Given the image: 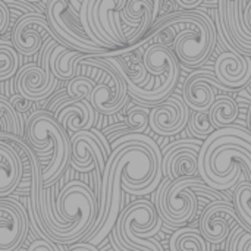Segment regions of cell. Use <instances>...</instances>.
Listing matches in <instances>:
<instances>
[{
    "label": "cell",
    "mask_w": 251,
    "mask_h": 251,
    "mask_svg": "<svg viewBox=\"0 0 251 251\" xmlns=\"http://www.w3.org/2000/svg\"><path fill=\"white\" fill-rule=\"evenodd\" d=\"M203 141L196 138L178 140L162 150V174L171 182L196 178L199 174V153Z\"/></svg>",
    "instance_id": "obj_8"
},
{
    "label": "cell",
    "mask_w": 251,
    "mask_h": 251,
    "mask_svg": "<svg viewBox=\"0 0 251 251\" xmlns=\"http://www.w3.org/2000/svg\"><path fill=\"white\" fill-rule=\"evenodd\" d=\"M171 251H207V243L197 229L181 228L174 232L169 241Z\"/></svg>",
    "instance_id": "obj_22"
},
{
    "label": "cell",
    "mask_w": 251,
    "mask_h": 251,
    "mask_svg": "<svg viewBox=\"0 0 251 251\" xmlns=\"http://www.w3.org/2000/svg\"><path fill=\"white\" fill-rule=\"evenodd\" d=\"M232 206L238 218L251 229V182L240 181L234 188Z\"/></svg>",
    "instance_id": "obj_23"
},
{
    "label": "cell",
    "mask_w": 251,
    "mask_h": 251,
    "mask_svg": "<svg viewBox=\"0 0 251 251\" xmlns=\"http://www.w3.org/2000/svg\"><path fill=\"white\" fill-rule=\"evenodd\" d=\"M216 90L229 91L210 71H194L184 82L182 101L193 112H209L216 100Z\"/></svg>",
    "instance_id": "obj_14"
},
{
    "label": "cell",
    "mask_w": 251,
    "mask_h": 251,
    "mask_svg": "<svg viewBox=\"0 0 251 251\" xmlns=\"http://www.w3.org/2000/svg\"><path fill=\"white\" fill-rule=\"evenodd\" d=\"M187 126L190 132L201 141H206L216 131L209 119V112H193V115H190Z\"/></svg>",
    "instance_id": "obj_26"
},
{
    "label": "cell",
    "mask_w": 251,
    "mask_h": 251,
    "mask_svg": "<svg viewBox=\"0 0 251 251\" xmlns=\"http://www.w3.org/2000/svg\"><path fill=\"white\" fill-rule=\"evenodd\" d=\"M84 56L59 44L50 56V71L59 81H71L76 76V65Z\"/></svg>",
    "instance_id": "obj_20"
},
{
    "label": "cell",
    "mask_w": 251,
    "mask_h": 251,
    "mask_svg": "<svg viewBox=\"0 0 251 251\" xmlns=\"http://www.w3.org/2000/svg\"><path fill=\"white\" fill-rule=\"evenodd\" d=\"M19 54L12 43L0 40V82L10 79L19 71Z\"/></svg>",
    "instance_id": "obj_24"
},
{
    "label": "cell",
    "mask_w": 251,
    "mask_h": 251,
    "mask_svg": "<svg viewBox=\"0 0 251 251\" xmlns=\"http://www.w3.org/2000/svg\"><path fill=\"white\" fill-rule=\"evenodd\" d=\"M176 4L184 7L185 10H194L203 6V0H176Z\"/></svg>",
    "instance_id": "obj_33"
},
{
    "label": "cell",
    "mask_w": 251,
    "mask_h": 251,
    "mask_svg": "<svg viewBox=\"0 0 251 251\" xmlns=\"http://www.w3.org/2000/svg\"><path fill=\"white\" fill-rule=\"evenodd\" d=\"M94 87H96V82L90 76H75L74 79L68 81L66 93L71 99L82 101V100L90 99Z\"/></svg>",
    "instance_id": "obj_28"
},
{
    "label": "cell",
    "mask_w": 251,
    "mask_h": 251,
    "mask_svg": "<svg viewBox=\"0 0 251 251\" xmlns=\"http://www.w3.org/2000/svg\"><path fill=\"white\" fill-rule=\"evenodd\" d=\"M24 176V165L18 151L6 141H0V199L10 197Z\"/></svg>",
    "instance_id": "obj_19"
},
{
    "label": "cell",
    "mask_w": 251,
    "mask_h": 251,
    "mask_svg": "<svg viewBox=\"0 0 251 251\" xmlns=\"http://www.w3.org/2000/svg\"><path fill=\"white\" fill-rule=\"evenodd\" d=\"M249 88H250V91H251V81H250V84H249Z\"/></svg>",
    "instance_id": "obj_38"
},
{
    "label": "cell",
    "mask_w": 251,
    "mask_h": 251,
    "mask_svg": "<svg viewBox=\"0 0 251 251\" xmlns=\"http://www.w3.org/2000/svg\"><path fill=\"white\" fill-rule=\"evenodd\" d=\"M162 225L154 204L149 200H137L121 210L110 234L126 251H163L162 246L151 238Z\"/></svg>",
    "instance_id": "obj_4"
},
{
    "label": "cell",
    "mask_w": 251,
    "mask_h": 251,
    "mask_svg": "<svg viewBox=\"0 0 251 251\" xmlns=\"http://www.w3.org/2000/svg\"><path fill=\"white\" fill-rule=\"evenodd\" d=\"M0 121L3 124L4 134L24 138V126L21 125L19 116L13 110L9 99L4 94H0Z\"/></svg>",
    "instance_id": "obj_25"
},
{
    "label": "cell",
    "mask_w": 251,
    "mask_h": 251,
    "mask_svg": "<svg viewBox=\"0 0 251 251\" xmlns=\"http://www.w3.org/2000/svg\"><path fill=\"white\" fill-rule=\"evenodd\" d=\"M28 251H69L66 246H57L49 240H35L31 243Z\"/></svg>",
    "instance_id": "obj_30"
},
{
    "label": "cell",
    "mask_w": 251,
    "mask_h": 251,
    "mask_svg": "<svg viewBox=\"0 0 251 251\" xmlns=\"http://www.w3.org/2000/svg\"><path fill=\"white\" fill-rule=\"evenodd\" d=\"M25 138L35 154L51 156L49 165L41 169V184L44 188H50L69 165L71 137L47 110H37L26 121Z\"/></svg>",
    "instance_id": "obj_3"
},
{
    "label": "cell",
    "mask_w": 251,
    "mask_h": 251,
    "mask_svg": "<svg viewBox=\"0 0 251 251\" xmlns=\"http://www.w3.org/2000/svg\"><path fill=\"white\" fill-rule=\"evenodd\" d=\"M235 225L251 234V229L238 218L231 201H218L209 204L201 212L199 232L206 243L221 244L229 237Z\"/></svg>",
    "instance_id": "obj_9"
},
{
    "label": "cell",
    "mask_w": 251,
    "mask_h": 251,
    "mask_svg": "<svg viewBox=\"0 0 251 251\" xmlns=\"http://www.w3.org/2000/svg\"><path fill=\"white\" fill-rule=\"evenodd\" d=\"M162 26L175 28L176 37L171 50L184 68L201 66L212 56L218 32L215 21L203 6L194 10H176L159 18L147 34Z\"/></svg>",
    "instance_id": "obj_1"
},
{
    "label": "cell",
    "mask_w": 251,
    "mask_h": 251,
    "mask_svg": "<svg viewBox=\"0 0 251 251\" xmlns=\"http://www.w3.org/2000/svg\"><path fill=\"white\" fill-rule=\"evenodd\" d=\"M9 101L13 107V110L18 113V116H21L22 113H26L28 110H31V107L34 106V103L25 97H22L21 94H13L9 97Z\"/></svg>",
    "instance_id": "obj_29"
},
{
    "label": "cell",
    "mask_w": 251,
    "mask_h": 251,
    "mask_svg": "<svg viewBox=\"0 0 251 251\" xmlns=\"http://www.w3.org/2000/svg\"><path fill=\"white\" fill-rule=\"evenodd\" d=\"M96 59L103 69V78L93 88L88 101L97 113L110 116L126 106L129 99L128 87L119 72L103 59V54L96 56Z\"/></svg>",
    "instance_id": "obj_7"
},
{
    "label": "cell",
    "mask_w": 251,
    "mask_h": 251,
    "mask_svg": "<svg viewBox=\"0 0 251 251\" xmlns=\"http://www.w3.org/2000/svg\"><path fill=\"white\" fill-rule=\"evenodd\" d=\"M215 76L229 91L240 90L251 81V57L235 51H224L215 63Z\"/></svg>",
    "instance_id": "obj_16"
},
{
    "label": "cell",
    "mask_w": 251,
    "mask_h": 251,
    "mask_svg": "<svg viewBox=\"0 0 251 251\" xmlns=\"http://www.w3.org/2000/svg\"><path fill=\"white\" fill-rule=\"evenodd\" d=\"M96 110L91 107L88 100H74L65 101L53 115L59 125L72 135L81 131H90L96 124Z\"/></svg>",
    "instance_id": "obj_17"
},
{
    "label": "cell",
    "mask_w": 251,
    "mask_h": 251,
    "mask_svg": "<svg viewBox=\"0 0 251 251\" xmlns=\"http://www.w3.org/2000/svg\"><path fill=\"white\" fill-rule=\"evenodd\" d=\"M109 156L103 141L91 131H81L71 137L69 165L78 172H91L94 168L103 175Z\"/></svg>",
    "instance_id": "obj_12"
},
{
    "label": "cell",
    "mask_w": 251,
    "mask_h": 251,
    "mask_svg": "<svg viewBox=\"0 0 251 251\" xmlns=\"http://www.w3.org/2000/svg\"><path fill=\"white\" fill-rule=\"evenodd\" d=\"M46 35L56 40L60 46L66 47V44L51 31L46 15H28L21 18L13 25L12 46L18 51V54L32 56L43 47Z\"/></svg>",
    "instance_id": "obj_11"
},
{
    "label": "cell",
    "mask_w": 251,
    "mask_h": 251,
    "mask_svg": "<svg viewBox=\"0 0 251 251\" xmlns=\"http://www.w3.org/2000/svg\"><path fill=\"white\" fill-rule=\"evenodd\" d=\"M149 116L150 109L144 106H132L126 110V119L125 124L129 126L132 134H143L146 129H149Z\"/></svg>",
    "instance_id": "obj_27"
},
{
    "label": "cell",
    "mask_w": 251,
    "mask_h": 251,
    "mask_svg": "<svg viewBox=\"0 0 251 251\" xmlns=\"http://www.w3.org/2000/svg\"><path fill=\"white\" fill-rule=\"evenodd\" d=\"M10 24V13H9V9L7 6L4 4L3 0H0V35L7 29Z\"/></svg>",
    "instance_id": "obj_32"
},
{
    "label": "cell",
    "mask_w": 251,
    "mask_h": 251,
    "mask_svg": "<svg viewBox=\"0 0 251 251\" xmlns=\"http://www.w3.org/2000/svg\"><path fill=\"white\" fill-rule=\"evenodd\" d=\"M237 251H251V234L246 232L240 243H238V247H237Z\"/></svg>",
    "instance_id": "obj_34"
},
{
    "label": "cell",
    "mask_w": 251,
    "mask_h": 251,
    "mask_svg": "<svg viewBox=\"0 0 251 251\" xmlns=\"http://www.w3.org/2000/svg\"><path fill=\"white\" fill-rule=\"evenodd\" d=\"M29 218L21 201L10 196L0 199V251H16L28 235Z\"/></svg>",
    "instance_id": "obj_10"
},
{
    "label": "cell",
    "mask_w": 251,
    "mask_h": 251,
    "mask_svg": "<svg viewBox=\"0 0 251 251\" xmlns=\"http://www.w3.org/2000/svg\"><path fill=\"white\" fill-rule=\"evenodd\" d=\"M188 119L190 109L182 101V97L174 94L150 109L149 128L157 135L172 137L188 125Z\"/></svg>",
    "instance_id": "obj_13"
},
{
    "label": "cell",
    "mask_w": 251,
    "mask_h": 251,
    "mask_svg": "<svg viewBox=\"0 0 251 251\" xmlns=\"http://www.w3.org/2000/svg\"><path fill=\"white\" fill-rule=\"evenodd\" d=\"M203 6H209V7H216L219 6V0H213V1H207V0H203Z\"/></svg>",
    "instance_id": "obj_36"
},
{
    "label": "cell",
    "mask_w": 251,
    "mask_h": 251,
    "mask_svg": "<svg viewBox=\"0 0 251 251\" xmlns=\"http://www.w3.org/2000/svg\"><path fill=\"white\" fill-rule=\"evenodd\" d=\"M240 113L237 101L231 96H219L216 97L213 106L209 110V119L215 129H222L234 125Z\"/></svg>",
    "instance_id": "obj_21"
},
{
    "label": "cell",
    "mask_w": 251,
    "mask_h": 251,
    "mask_svg": "<svg viewBox=\"0 0 251 251\" xmlns=\"http://www.w3.org/2000/svg\"><path fill=\"white\" fill-rule=\"evenodd\" d=\"M69 251H99L94 246L88 244V243H79V244H74L72 247H68Z\"/></svg>",
    "instance_id": "obj_35"
},
{
    "label": "cell",
    "mask_w": 251,
    "mask_h": 251,
    "mask_svg": "<svg viewBox=\"0 0 251 251\" xmlns=\"http://www.w3.org/2000/svg\"><path fill=\"white\" fill-rule=\"evenodd\" d=\"M97 218V200L84 182L63 185L56 203L54 221L43 218L47 238L57 246H74L82 240Z\"/></svg>",
    "instance_id": "obj_2"
},
{
    "label": "cell",
    "mask_w": 251,
    "mask_h": 251,
    "mask_svg": "<svg viewBox=\"0 0 251 251\" xmlns=\"http://www.w3.org/2000/svg\"><path fill=\"white\" fill-rule=\"evenodd\" d=\"M121 22L134 31L131 47L137 46L151 29L154 24L151 0H128L121 10Z\"/></svg>",
    "instance_id": "obj_18"
},
{
    "label": "cell",
    "mask_w": 251,
    "mask_h": 251,
    "mask_svg": "<svg viewBox=\"0 0 251 251\" xmlns=\"http://www.w3.org/2000/svg\"><path fill=\"white\" fill-rule=\"evenodd\" d=\"M46 19L51 31L66 44L69 50H75L88 56L110 54V50L97 47L88 40L79 25V13L71 9L68 0L46 1Z\"/></svg>",
    "instance_id": "obj_6"
},
{
    "label": "cell",
    "mask_w": 251,
    "mask_h": 251,
    "mask_svg": "<svg viewBox=\"0 0 251 251\" xmlns=\"http://www.w3.org/2000/svg\"><path fill=\"white\" fill-rule=\"evenodd\" d=\"M207 184L203 182L199 176L196 178H184L171 182L165 179L156 194V212L165 224L171 229H181L187 224H190L197 215V197L193 190L204 187Z\"/></svg>",
    "instance_id": "obj_5"
},
{
    "label": "cell",
    "mask_w": 251,
    "mask_h": 251,
    "mask_svg": "<svg viewBox=\"0 0 251 251\" xmlns=\"http://www.w3.org/2000/svg\"><path fill=\"white\" fill-rule=\"evenodd\" d=\"M69 99H71V97L68 96V93H66V91H65V93H59V96H56V97H54V99L47 104V112L53 116V115L56 113V110H57V109L65 103V101H68Z\"/></svg>",
    "instance_id": "obj_31"
},
{
    "label": "cell",
    "mask_w": 251,
    "mask_h": 251,
    "mask_svg": "<svg viewBox=\"0 0 251 251\" xmlns=\"http://www.w3.org/2000/svg\"><path fill=\"white\" fill-rule=\"evenodd\" d=\"M249 122H250V128H251V106H250V109H249Z\"/></svg>",
    "instance_id": "obj_37"
},
{
    "label": "cell",
    "mask_w": 251,
    "mask_h": 251,
    "mask_svg": "<svg viewBox=\"0 0 251 251\" xmlns=\"http://www.w3.org/2000/svg\"><path fill=\"white\" fill-rule=\"evenodd\" d=\"M15 87L18 94L35 103L49 99L59 87V79L51 71H44L38 65L28 63L18 71Z\"/></svg>",
    "instance_id": "obj_15"
}]
</instances>
